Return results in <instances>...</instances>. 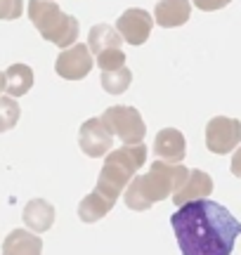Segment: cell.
Instances as JSON below:
<instances>
[{
	"instance_id": "cell-10",
	"label": "cell",
	"mask_w": 241,
	"mask_h": 255,
	"mask_svg": "<svg viewBox=\"0 0 241 255\" xmlns=\"http://www.w3.org/2000/svg\"><path fill=\"white\" fill-rule=\"evenodd\" d=\"M154 154L158 161L180 163L187 154V139L177 128H163L154 139Z\"/></svg>"
},
{
	"instance_id": "cell-24",
	"label": "cell",
	"mask_w": 241,
	"mask_h": 255,
	"mask_svg": "<svg viewBox=\"0 0 241 255\" xmlns=\"http://www.w3.org/2000/svg\"><path fill=\"white\" fill-rule=\"evenodd\" d=\"M2 92H5V73L0 71V95H2Z\"/></svg>"
},
{
	"instance_id": "cell-4",
	"label": "cell",
	"mask_w": 241,
	"mask_h": 255,
	"mask_svg": "<svg viewBox=\"0 0 241 255\" xmlns=\"http://www.w3.org/2000/svg\"><path fill=\"white\" fill-rule=\"evenodd\" d=\"M26 9L31 24L38 28V33L45 40L55 43L62 50L76 45L78 33H81V24L76 17L62 12V7L55 0H28Z\"/></svg>"
},
{
	"instance_id": "cell-18",
	"label": "cell",
	"mask_w": 241,
	"mask_h": 255,
	"mask_svg": "<svg viewBox=\"0 0 241 255\" xmlns=\"http://www.w3.org/2000/svg\"><path fill=\"white\" fill-rule=\"evenodd\" d=\"M130 83H132V71L128 66H120V69H114V71H102V88L109 95L125 92Z\"/></svg>"
},
{
	"instance_id": "cell-5",
	"label": "cell",
	"mask_w": 241,
	"mask_h": 255,
	"mask_svg": "<svg viewBox=\"0 0 241 255\" xmlns=\"http://www.w3.org/2000/svg\"><path fill=\"white\" fill-rule=\"evenodd\" d=\"M100 119L107 126V130L114 137H119L123 144H139L147 135V126L135 107H125V104L109 107Z\"/></svg>"
},
{
	"instance_id": "cell-16",
	"label": "cell",
	"mask_w": 241,
	"mask_h": 255,
	"mask_svg": "<svg viewBox=\"0 0 241 255\" xmlns=\"http://www.w3.org/2000/svg\"><path fill=\"white\" fill-rule=\"evenodd\" d=\"M33 88V69L26 64H12L5 71V92L9 97H24Z\"/></svg>"
},
{
	"instance_id": "cell-3",
	"label": "cell",
	"mask_w": 241,
	"mask_h": 255,
	"mask_svg": "<svg viewBox=\"0 0 241 255\" xmlns=\"http://www.w3.org/2000/svg\"><path fill=\"white\" fill-rule=\"evenodd\" d=\"M144 163H147V146L142 142L139 144H123L119 149H114L104 158L95 189L104 191L107 196L119 201V196L125 194L128 184L132 182V177L137 175V170Z\"/></svg>"
},
{
	"instance_id": "cell-20",
	"label": "cell",
	"mask_w": 241,
	"mask_h": 255,
	"mask_svg": "<svg viewBox=\"0 0 241 255\" xmlns=\"http://www.w3.org/2000/svg\"><path fill=\"white\" fill-rule=\"evenodd\" d=\"M97 66L102 69V71H114V69H120V66H125V52L116 47V50H104L97 55Z\"/></svg>"
},
{
	"instance_id": "cell-19",
	"label": "cell",
	"mask_w": 241,
	"mask_h": 255,
	"mask_svg": "<svg viewBox=\"0 0 241 255\" xmlns=\"http://www.w3.org/2000/svg\"><path fill=\"white\" fill-rule=\"evenodd\" d=\"M19 116H21V109L14 97H0V132H7L17 126Z\"/></svg>"
},
{
	"instance_id": "cell-2",
	"label": "cell",
	"mask_w": 241,
	"mask_h": 255,
	"mask_svg": "<svg viewBox=\"0 0 241 255\" xmlns=\"http://www.w3.org/2000/svg\"><path fill=\"white\" fill-rule=\"evenodd\" d=\"M189 170L187 165H175L166 163V161H154L149 165V173L135 175L132 182L128 184V189L123 194L125 206L130 210H149L154 203L166 201L168 196H173L175 191L182 189V184L187 182Z\"/></svg>"
},
{
	"instance_id": "cell-23",
	"label": "cell",
	"mask_w": 241,
	"mask_h": 255,
	"mask_svg": "<svg viewBox=\"0 0 241 255\" xmlns=\"http://www.w3.org/2000/svg\"><path fill=\"white\" fill-rule=\"evenodd\" d=\"M230 168H232V175H234V177H239V180H241V146L237 149V151H234L232 165H230Z\"/></svg>"
},
{
	"instance_id": "cell-12",
	"label": "cell",
	"mask_w": 241,
	"mask_h": 255,
	"mask_svg": "<svg viewBox=\"0 0 241 255\" xmlns=\"http://www.w3.org/2000/svg\"><path fill=\"white\" fill-rule=\"evenodd\" d=\"M211 194H213V177L204 173V170H189V177L182 184V189L173 194V203L185 206V203H192V201L208 199Z\"/></svg>"
},
{
	"instance_id": "cell-1",
	"label": "cell",
	"mask_w": 241,
	"mask_h": 255,
	"mask_svg": "<svg viewBox=\"0 0 241 255\" xmlns=\"http://www.w3.org/2000/svg\"><path fill=\"white\" fill-rule=\"evenodd\" d=\"M182 255H232L241 234V222L223 203L199 199L170 215Z\"/></svg>"
},
{
	"instance_id": "cell-22",
	"label": "cell",
	"mask_w": 241,
	"mask_h": 255,
	"mask_svg": "<svg viewBox=\"0 0 241 255\" xmlns=\"http://www.w3.org/2000/svg\"><path fill=\"white\" fill-rule=\"evenodd\" d=\"M201 12H215V9H223L225 5H230L232 0H192Z\"/></svg>"
},
{
	"instance_id": "cell-13",
	"label": "cell",
	"mask_w": 241,
	"mask_h": 255,
	"mask_svg": "<svg viewBox=\"0 0 241 255\" xmlns=\"http://www.w3.org/2000/svg\"><path fill=\"white\" fill-rule=\"evenodd\" d=\"M2 255H43V241L36 232L12 229L2 241Z\"/></svg>"
},
{
	"instance_id": "cell-15",
	"label": "cell",
	"mask_w": 241,
	"mask_h": 255,
	"mask_svg": "<svg viewBox=\"0 0 241 255\" xmlns=\"http://www.w3.org/2000/svg\"><path fill=\"white\" fill-rule=\"evenodd\" d=\"M116 201L112 196H107L104 191L95 189L85 196L81 203H78V218L83 220L85 225H93V222H100V220L114 208Z\"/></svg>"
},
{
	"instance_id": "cell-7",
	"label": "cell",
	"mask_w": 241,
	"mask_h": 255,
	"mask_svg": "<svg viewBox=\"0 0 241 255\" xmlns=\"http://www.w3.org/2000/svg\"><path fill=\"white\" fill-rule=\"evenodd\" d=\"M55 71L59 78H66V81H83L85 76L93 71L90 47L83 45V43L66 47L64 52H59V57H57Z\"/></svg>"
},
{
	"instance_id": "cell-8",
	"label": "cell",
	"mask_w": 241,
	"mask_h": 255,
	"mask_svg": "<svg viewBox=\"0 0 241 255\" xmlns=\"http://www.w3.org/2000/svg\"><path fill=\"white\" fill-rule=\"evenodd\" d=\"M151 28H154V17L142 7H130L116 19V31L130 45H144L151 36Z\"/></svg>"
},
{
	"instance_id": "cell-9",
	"label": "cell",
	"mask_w": 241,
	"mask_h": 255,
	"mask_svg": "<svg viewBox=\"0 0 241 255\" xmlns=\"http://www.w3.org/2000/svg\"><path fill=\"white\" fill-rule=\"evenodd\" d=\"M112 139L114 135L107 130L102 119H88L78 130V146L90 158H100V156L109 154L112 151Z\"/></svg>"
},
{
	"instance_id": "cell-14",
	"label": "cell",
	"mask_w": 241,
	"mask_h": 255,
	"mask_svg": "<svg viewBox=\"0 0 241 255\" xmlns=\"http://www.w3.org/2000/svg\"><path fill=\"white\" fill-rule=\"evenodd\" d=\"M21 218L26 222V227L36 234H43L55 225V206L47 203L45 199H31L26 208L21 213Z\"/></svg>"
},
{
	"instance_id": "cell-21",
	"label": "cell",
	"mask_w": 241,
	"mask_h": 255,
	"mask_svg": "<svg viewBox=\"0 0 241 255\" xmlns=\"http://www.w3.org/2000/svg\"><path fill=\"white\" fill-rule=\"evenodd\" d=\"M24 12V0H0V19H19Z\"/></svg>"
},
{
	"instance_id": "cell-11",
	"label": "cell",
	"mask_w": 241,
	"mask_h": 255,
	"mask_svg": "<svg viewBox=\"0 0 241 255\" xmlns=\"http://www.w3.org/2000/svg\"><path fill=\"white\" fill-rule=\"evenodd\" d=\"M192 17V0H158L154 7V21L161 28H177Z\"/></svg>"
},
{
	"instance_id": "cell-6",
	"label": "cell",
	"mask_w": 241,
	"mask_h": 255,
	"mask_svg": "<svg viewBox=\"0 0 241 255\" xmlns=\"http://www.w3.org/2000/svg\"><path fill=\"white\" fill-rule=\"evenodd\" d=\"M241 144V121L227 119V116H215L206 126V146L213 154H232Z\"/></svg>"
},
{
	"instance_id": "cell-17",
	"label": "cell",
	"mask_w": 241,
	"mask_h": 255,
	"mask_svg": "<svg viewBox=\"0 0 241 255\" xmlns=\"http://www.w3.org/2000/svg\"><path fill=\"white\" fill-rule=\"evenodd\" d=\"M120 43H123V36L109 24H95L88 33V47L95 55H100L104 50H116L120 47Z\"/></svg>"
}]
</instances>
